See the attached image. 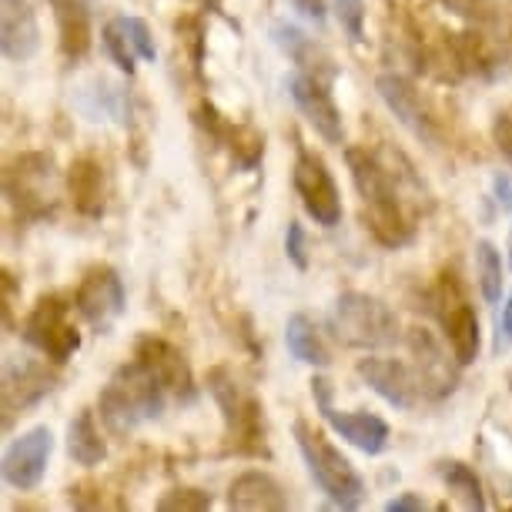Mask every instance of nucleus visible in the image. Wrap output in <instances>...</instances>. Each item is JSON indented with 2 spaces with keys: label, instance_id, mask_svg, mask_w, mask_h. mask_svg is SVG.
<instances>
[{
  "label": "nucleus",
  "instance_id": "7ed1b4c3",
  "mask_svg": "<svg viewBox=\"0 0 512 512\" xmlns=\"http://www.w3.org/2000/svg\"><path fill=\"white\" fill-rule=\"evenodd\" d=\"M208 389L215 395L225 419V449L231 456H268L265 442V409L255 392H248L228 369L208 375Z\"/></svg>",
  "mask_w": 512,
  "mask_h": 512
},
{
  "label": "nucleus",
  "instance_id": "473e14b6",
  "mask_svg": "<svg viewBox=\"0 0 512 512\" xmlns=\"http://www.w3.org/2000/svg\"><path fill=\"white\" fill-rule=\"evenodd\" d=\"M114 24L124 31V37L131 41V47L138 51L141 61H158V47H154L148 21H141V17H114Z\"/></svg>",
  "mask_w": 512,
  "mask_h": 512
},
{
  "label": "nucleus",
  "instance_id": "412c9836",
  "mask_svg": "<svg viewBox=\"0 0 512 512\" xmlns=\"http://www.w3.org/2000/svg\"><path fill=\"white\" fill-rule=\"evenodd\" d=\"M409 349L415 355V372L425 385L429 399H446L456 389V369L449 365V355L439 349V342L425 328H412Z\"/></svg>",
  "mask_w": 512,
  "mask_h": 512
},
{
  "label": "nucleus",
  "instance_id": "9d476101",
  "mask_svg": "<svg viewBox=\"0 0 512 512\" xmlns=\"http://www.w3.org/2000/svg\"><path fill=\"white\" fill-rule=\"evenodd\" d=\"M292 185H295V195L302 198V208L315 218V225L335 228L338 221H342V195H338V185H335L332 171H328V164L318 158L315 151L298 148Z\"/></svg>",
  "mask_w": 512,
  "mask_h": 512
},
{
  "label": "nucleus",
  "instance_id": "ea45409f",
  "mask_svg": "<svg viewBox=\"0 0 512 512\" xmlns=\"http://www.w3.org/2000/svg\"><path fill=\"white\" fill-rule=\"evenodd\" d=\"M288 4L295 7L298 14L305 17V21H312V24H325V0H288Z\"/></svg>",
  "mask_w": 512,
  "mask_h": 512
},
{
  "label": "nucleus",
  "instance_id": "bb28decb",
  "mask_svg": "<svg viewBox=\"0 0 512 512\" xmlns=\"http://www.w3.org/2000/svg\"><path fill=\"white\" fill-rule=\"evenodd\" d=\"M285 345L292 352L295 362L302 365H315V369H328L332 365V352L322 342V332L315 328V322L302 312H295L285 322Z\"/></svg>",
  "mask_w": 512,
  "mask_h": 512
},
{
  "label": "nucleus",
  "instance_id": "c9c22d12",
  "mask_svg": "<svg viewBox=\"0 0 512 512\" xmlns=\"http://www.w3.org/2000/svg\"><path fill=\"white\" fill-rule=\"evenodd\" d=\"M512 349V295L502 302V308L496 312V332H492V355L502 359Z\"/></svg>",
  "mask_w": 512,
  "mask_h": 512
},
{
  "label": "nucleus",
  "instance_id": "6e6552de",
  "mask_svg": "<svg viewBox=\"0 0 512 512\" xmlns=\"http://www.w3.org/2000/svg\"><path fill=\"white\" fill-rule=\"evenodd\" d=\"M24 342L51 359L54 365H64L67 359H74L81 349V332H77L71 305L61 295H41L37 305L31 308V315L24 318L21 328Z\"/></svg>",
  "mask_w": 512,
  "mask_h": 512
},
{
  "label": "nucleus",
  "instance_id": "f704fd0d",
  "mask_svg": "<svg viewBox=\"0 0 512 512\" xmlns=\"http://www.w3.org/2000/svg\"><path fill=\"white\" fill-rule=\"evenodd\" d=\"M285 255L298 272H308V241H305V228L298 221H288L285 228Z\"/></svg>",
  "mask_w": 512,
  "mask_h": 512
},
{
  "label": "nucleus",
  "instance_id": "423d86ee",
  "mask_svg": "<svg viewBox=\"0 0 512 512\" xmlns=\"http://www.w3.org/2000/svg\"><path fill=\"white\" fill-rule=\"evenodd\" d=\"M4 195L7 205L24 221H44L57 208L54 188V158L44 151H27L7 164L4 171Z\"/></svg>",
  "mask_w": 512,
  "mask_h": 512
},
{
  "label": "nucleus",
  "instance_id": "58836bf2",
  "mask_svg": "<svg viewBox=\"0 0 512 512\" xmlns=\"http://www.w3.org/2000/svg\"><path fill=\"white\" fill-rule=\"evenodd\" d=\"M489 188H492V205L499 211H512V175L509 171H496Z\"/></svg>",
  "mask_w": 512,
  "mask_h": 512
},
{
  "label": "nucleus",
  "instance_id": "aec40b11",
  "mask_svg": "<svg viewBox=\"0 0 512 512\" xmlns=\"http://www.w3.org/2000/svg\"><path fill=\"white\" fill-rule=\"evenodd\" d=\"M318 409H322V419L332 425V429L342 436L349 446H355L359 452H365V456H382L385 446H389V422L379 419V415L372 412H338L332 399L328 402H318Z\"/></svg>",
  "mask_w": 512,
  "mask_h": 512
},
{
  "label": "nucleus",
  "instance_id": "393cba45",
  "mask_svg": "<svg viewBox=\"0 0 512 512\" xmlns=\"http://www.w3.org/2000/svg\"><path fill=\"white\" fill-rule=\"evenodd\" d=\"M61 34V51L71 61H81L91 51V14L84 0H47Z\"/></svg>",
  "mask_w": 512,
  "mask_h": 512
},
{
  "label": "nucleus",
  "instance_id": "cd10ccee",
  "mask_svg": "<svg viewBox=\"0 0 512 512\" xmlns=\"http://www.w3.org/2000/svg\"><path fill=\"white\" fill-rule=\"evenodd\" d=\"M439 479L446 482V489L462 502V509H476V512L486 509V492H482V482L476 476V469L466 466V462H459V459L439 462Z\"/></svg>",
  "mask_w": 512,
  "mask_h": 512
},
{
  "label": "nucleus",
  "instance_id": "e433bc0d",
  "mask_svg": "<svg viewBox=\"0 0 512 512\" xmlns=\"http://www.w3.org/2000/svg\"><path fill=\"white\" fill-rule=\"evenodd\" d=\"M492 141H496L502 158L512 161V104H506V108L492 118Z\"/></svg>",
  "mask_w": 512,
  "mask_h": 512
},
{
  "label": "nucleus",
  "instance_id": "1a4fd4ad",
  "mask_svg": "<svg viewBox=\"0 0 512 512\" xmlns=\"http://www.w3.org/2000/svg\"><path fill=\"white\" fill-rule=\"evenodd\" d=\"M124 305H128V292H124L118 268L91 265L74 292V308L81 312L84 322L98 335H108L124 315Z\"/></svg>",
  "mask_w": 512,
  "mask_h": 512
},
{
  "label": "nucleus",
  "instance_id": "a19ab883",
  "mask_svg": "<svg viewBox=\"0 0 512 512\" xmlns=\"http://www.w3.org/2000/svg\"><path fill=\"white\" fill-rule=\"evenodd\" d=\"M425 502L422 496H415V492H405V496H395L385 502V512H422Z\"/></svg>",
  "mask_w": 512,
  "mask_h": 512
},
{
  "label": "nucleus",
  "instance_id": "4468645a",
  "mask_svg": "<svg viewBox=\"0 0 512 512\" xmlns=\"http://www.w3.org/2000/svg\"><path fill=\"white\" fill-rule=\"evenodd\" d=\"M54 372L44 362L34 359H7L4 362V385H0V402H4V429H11L17 415L34 409L54 392Z\"/></svg>",
  "mask_w": 512,
  "mask_h": 512
},
{
  "label": "nucleus",
  "instance_id": "f8f14e48",
  "mask_svg": "<svg viewBox=\"0 0 512 512\" xmlns=\"http://www.w3.org/2000/svg\"><path fill=\"white\" fill-rule=\"evenodd\" d=\"M51 456H54V432L47 425H34V429L21 432L4 452V466H0L4 482L21 492L37 489L47 476Z\"/></svg>",
  "mask_w": 512,
  "mask_h": 512
},
{
  "label": "nucleus",
  "instance_id": "37998d69",
  "mask_svg": "<svg viewBox=\"0 0 512 512\" xmlns=\"http://www.w3.org/2000/svg\"><path fill=\"white\" fill-rule=\"evenodd\" d=\"M509 389H512V372H509Z\"/></svg>",
  "mask_w": 512,
  "mask_h": 512
},
{
  "label": "nucleus",
  "instance_id": "4c0bfd02",
  "mask_svg": "<svg viewBox=\"0 0 512 512\" xmlns=\"http://www.w3.org/2000/svg\"><path fill=\"white\" fill-rule=\"evenodd\" d=\"M17 282H14V275L4 268V275H0V315H4V328L7 332H14V298H17Z\"/></svg>",
  "mask_w": 512,
  "mask_h": 512
},
{
  "label": "nucleus",
  "instance_id": "20e7f679",
  "mask_svg": "<svg viewBox=\"0 0 512 512\" xmlns=\"http://www.w3.org/2000/svg\"><path fill=\"white\" fill-rule=\"evenodd\" d=\"M335 338L349 349H389L399 342V315L369 292H342L328 315Z\"/></svg>",
  "mask_w": 512,
  "mask_h": 512
},
{
  "label": "nucleus",
  "instance_id": "39448f33",
  "mask_svg": "<svg viewBox=\"0 0 512 512\" xmlns=\"http://www.w3.org/2000/svg\"><path fill=\"white\" fill-rule=\"evenodd\" d=\"M295 442L308 466V476L315 479V486L322 489L338 509H359L365 499V479L355 472L352 462L305 419L295 422Z\"/></svg>",
  "mask_w": 512,
  "mask_h": 512
},
{
  "label": "nucleus",
  "instance_id": "c756f323",
  "mask_svg": "<svg viewBox=\"0 0 512 512\" xmlns=\"http://www.w3.org/2000/svg\"><path fill=\"white\" fill-rule=\"evenodd\" d=\"M442 7L449 14L462 17V21H469L472 27H482V31H496L502 21L496 0H442Z\"/></svg>",
  "mask_w": 512,
  "mask_h": 512
},
{
  "label": "nucleus",
  "instance_id": "f3484780",
  "mask_svg": "<svg viewBox=\"0 0 512 512\" xmlns=\"http://www.w3.org/2000/svg\"><path fill=\"white\" fill-rule=\"evenodd\" d=\"M375 91H379L382 104L392 111V118L399 121L405 131L415 134V138L425 141V144H436L439 141L436 118H432V111L425 108L422 91L415 88L409 77H405V74H379V81H375Z\"/></svg>",
  "mask_w": 512,
  "mask_h": 512
},
{
  "label": "nucleus",
  "instance_id": "4be33fe9",
  "mask_svg": "<svg viewBox=\"0 0 512 512\" xmlns=\"http://www.w3.org/2000/svg\"><path fill=\"white\" fill-rule=\"evenodd\" d=\"M228 506L238 512H285L288 492L268 472L248 469L228 486Z\"/></svg>",
  "mask_w": 512,
  "mask_h": 512
},
{
  "label": "nucleus",
  "instance_id": "5701e85b",
  "mask_svg": "<svg viewBox=\"0 0 512 512\" xmlns=\"http://www.w3.org/2000/svg\"><path fill=\"white\" fill-rule=\"evenodd\" d=\"M71 104L88 121L128 124V94H124V88H118V84H111L108 77L94 74L84 84H77Z\"/></svg>",
  "mask_w": 512,
  "mask_h": 512
},
{
  "label": "nucleus",
  "instance_id": "f257e3e1",
  "mask_svg": "<svg viewBox=\"0 0 512 512\" xmlns=\"http://www.w3.org/2000/svg\"><path fill=\"white\" fill-rule=\"evenodd\" d=\"M352 171V185L362 198L365 228L382 248H405L415 241V215L409 211L402 191V175L389 168V161L372 148L345 151Z\"/></svg>",
  "mask_w": 512,
  "mask_h": 512
},
{
  "label": "nucleus",
  "instance_id": "6ab92c4d",
  "mask_svg": "<svg viewBox=\"0 0 512 512\" xmlns=\"http://www.w3.org/2000/svg\"><path fill=\"white\" fill-rule=\"evenodd\" d=\"M272 41L302 74H312L325 84H332L338 77V64H335V57L328 54V47L318 44L315 37H308L302 27L278 21L272 27Z\"/></svg>",
  "mask_w": 512,
  "mask_h": 512
},
{
  "label": "nucleus",
  "instance_id": "2f4dec72",
  "mask_svg": "<svg viewBox=\"0 0 512 512\" xmlns=\"http://www.w3.org/2000/svg\"><path fill=\"white\" fill-rule=\"evenodd\" d=\"M154 506H158V512H208L211 496L201 489H171Z\"/></svg>",
  "mask_w": 512,
  "mask_h": 512
},
{
  "label": "nucleus",
  "instance_id": "b1692460",
  "mask_svg": "<svg viewBox=\"0 0 512 512\" xmlns=\"http://www.w3.org/2000/svg\"><path fill=\"white\" fill-rule=\"evenodd\" d=\"M67 191H71L74 211L81 218H101L104 198H108V185H104V164L98 158H74L67 168Z\"/></svg>",
  "mask_w": 512,
  "mask_h": 512
},
{
  "label": "nucleus",
  "instance_id": "dca6fc26",
  "mask_svg": "<svg viewBox=\"0 0 512 512\" xmlns=\"http://www.w3.org/2000/svg\"><path fill=\"white\" fill-rule=\"evenodd\" d=\"M134 359L144 362L154 375H158V382L171 392V399L191 402L198 395V385H195V375H191L188 355L181 352L175 342H168V338L141 335L138 342H134Z\"/></svg>",
  "mask_w": 512,
  "mask_h": 512
},
{
  "label": "nucleus",
  "instance_id": "79ce46f5",
  "mask_svg": "<svg viewBox=\"0 0 512 512\" xmlns=\"http://www.w3.org/2000/svg\"><path fill=\"white\" fill-rule=\"evenodd\" d=\"M509 268H512V231H509Z\"/></svg>",
  "mask_w": 512,
  "mask_h": 512
},
{
  "label": "nucleus",
  "instance_id": "a211bd4d",
  "mask_svg": "<svg viewBox=\"0 0 512 512\" xmlns=\"http://www.w3.org/2000/svg\"><path fill=\"white\" fill-rule=\"evenodd\" d=\"M41 47V24L31 0H0V51L7 61H31Z\"/></svg>",
  "mask_w": 512,
  "mask_h": 512
},
{
  "label": "nucleus",
  "instance_id": "7c9ffc66",
  "mask_svg": "<svg viewBox=\"0 0 512 512\" xmlns=\"http://www.w3.org/2000/svg\"><path fill=\"white\" fill-rule=\"evenodd\" d=\"M101 41H104V51H108V57H111V64L118 67L121 74L134 77V71H138V64H134V61H138V51L131 47V41L124 37L121 27L111 21L108 27H104V37H101Z\"/></svg>",
  "mask_w": 512,
  "mask_h": 512
},
{
  "label": "nucleus",
  "instance_id": "0eeeda50",
  "mask_svg": "<svg viewBox=\"0 0 512 512\" xmlns=\"http://www.w3.org/2000/svg\"><path fill=\"white\" fill-rule=\"evenodd\" d=\"M436 315L439 325L446 332V342L452 349V359L459 365H472L479 359V345H482V328L479 315L472 308L466 288H462L456 272H442L436 282Z\"/></svg>",
  "mask_w": 512,
  "mask_h": 512
},
{
  "label": "nucleus",
  "instance_id": "f03ea898",
  "mask_svg": "<svg viewBox=\"0 0 512 512\" xmlns=\"http://www.w3.org/2000/svg\"><path fill=\"white\" fill-rule=\"evenodd\" d=\"M168 399H171V392L158 382V375L144 362L131 359L114 369L108 385H104L98 395V409H101V419L108 422V429L124 436V432L141 429L144 422L161 419Z\"/></svg>",
  "mask_w": 512,
  "mask_h": 512
},
{
  "label": "nucleus",
  "instance_id": "9b49d317",
  "mask_svg": "<svg viewBox=\"0 0 512 512\" xmlns=\"http://www.w3.org/2000/svg\"><path fill=\"white\" fill-rule=\"evenodd\" d=\"M195 124L215 141L241 171H255L265 158V134L255 131L251 124L231 121L228 114H221L211 101H201L195 108Z\"/></svg>",
  "mask_w": 512,
  "mask_h": 512
},
{
  "label": "nucleus",
  "instance_id": "ddd939ff",
  "mask_svg": "<svg viewBox=\"0 0 512 512\" xmlns=\"http://www.w3.org/2000/svg\"><path fill=\"white\" fill-rule=\"evenodd\" d=\"M282 84H285L288 98L295 101L298 114L312 124L318 138H325L328 144H342V138H345L342 111H338L328 84L318 81V77H312V74H302V71L288 74Z\"/></svg>",
  "mask_w": 512,
  "mask_h": 512
},
{
  "label": "nucleus",
  "instance_id": "2eb2a0df",
  "mask_svg": "<svg viewBox=\"0 0 512 512\" xmlns=\"http://www.w3.org/2000/svg\"><path fill=\"white\" fill-rule=\"evenodd\" d=\"M355 375H359L379 399L395 405V409H415L419 402L429 399L415 365H405L399 359H359Z\"/></svg>",
  "mask_w": 512,
  "mask_h": 512
},
{
  "label": "nucleus",
  "instance_id": "a878e982",
  "mask_svg": "<svg viewBox=\"0 0 512 512\" xmlns=\"http://www.w3.org/2000/svg\"><path fill=\"white\" fill-rule=\"evenodd\" d=\"M67 456H71L77 466H101L108 459V442H104L98 419H94L91 409H81L67 425Z\"/></svg>",
  "mask_w": 512,
  "mask_h": 512
},
{
  "label": "nucleus",
  "instance_id": "72a5a7b5",
  "mask_svg": "<svg viewBox=\"0 0 512 512\" xmlns=\"http://www.w3.org/2000/svg\"><path fill=\"white\" fill-rule=\"evenodd\" d=\"M335 17L342 24V31L352 37L355 44L365 41V0H332Z\"/></svg>",
  "mask_w": 512,
  "mask_h": 512
},
{
  "label": "nucleus",
  "instance_id": "c85d7f7f",
  "mask_svg": "<svg viewBox=\"0 0 512 512\" xmlns=\"http://www.w3.org/2000/svg\"><path fill=\"white\" fill-rule=\"evenodd\" d=\"M476 278L482 288V298L489 305H496L502 298V285H506V275H502V255L492 241H476Z\"/></svg>",
  "mask_w": 512,
  "mask_h": 512
}]
</instances>
